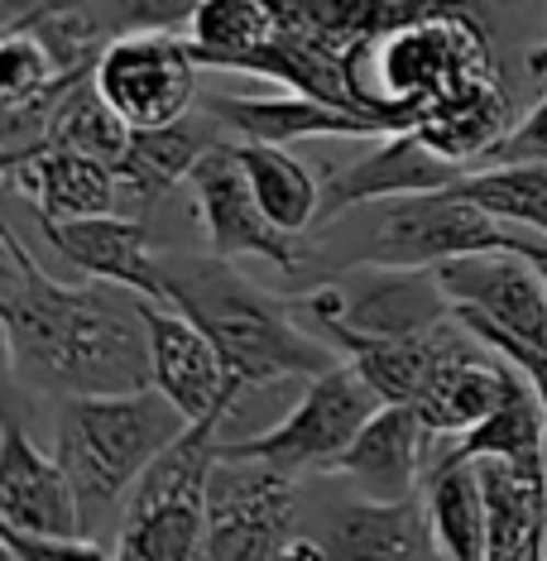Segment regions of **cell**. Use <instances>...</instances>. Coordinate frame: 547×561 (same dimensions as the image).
Returning <instances> with one entry per match:
<instances>
[{"mask_svg":"<svg viewBox=\"0 0 547 561\" xmlns=\"http://www.w3.org/2000/svg\"><path fill=\"white\" fill-rule=\"evenodd\" d=\"M0 322L5 355L24 385L62 399L155 389L139 298L106 284H58L20 236L0 231Z\"/></svg>","mask_w":547,"mask_h":561,"instance_id":"cell-1","label":"cell"},{"mask_svg":"<svg viewBox=\"0 0 547 561\" xmlns=\"http://www.w3.org/2000/svg\"><path fill=\"white\" fill-rule=\"evenodd\" d=\"M159 274L163 302L183 312L221 351L226 369L246 389L278 385V379L312 385L341 365V355L298 317L294 298H274L221 254L159 250Z\"/></svg>","mask_w":547,"mask_h":561,"instance_id":"cell-2","label":"cell"},{"mask_svg":"<svg viewBox=\"0 0 547 561\" xmlns=\"http://www.w3.org/2000/svg\"><path fill=\"white\" fill-rule=\"evenodd\" d=\"M322 254H337L341 270H442L466 254H518V231L476 207L461 183L442 193H413L355 207L322 221Z\"/></svg>","mask_w":547,"mask_h":561,"instance_id":"cell-3","label":"cell"},{"mask_svg":"<svg viewBox=\"0 0 547 561\" xmlns=\"http://www.w3.org/2000/svg\"><path fill=\"white\" fill-rule=\"evenodd\" d=\"M193 427L159 389L101 393V399H62L54 456L68 470L82 514H106L155 470L169 446Z\"/></svg>","mask_w":547,"mask_h":561,"instance_id":"cell-4","label":"cell"},{"mask_svg":"<svg viewBox=\"0 0 547 561\" xmlns=\"http://www.w3.org/2000/svg\"><path fill=\"white\" fill-rule=\"evenodd\" d=\"M231 413L202 417L183 432V442L155 461L135 484L130 518L121 528L116 561H197L207 542V490L221 461V427Z\"/></svg>","mask_w":547,"mask_h":561,"instance_id":"cell-5","label":"cell"},{"mask_svg":"<svg viewBox=\"0 0 547 561\" xmlns=\"http://www.w3.org/2000/svg\"><path fill=\"white\" fill-rule=\"evenodd\" d=\"M379 408H385L379 393L341 360L337 369H327L322 379H312V385L303 389V399L288 408L270 432L231 442L226 456H236V461H260L298 484L308 476H337V466L346 461V451Z\"/></svg>","mask_w":547,"mask_h":561,"instance_id":"cell-6","label":"cell"},{"mask_svg":"<svg viewBox=\"0 0 547 561\" xmlns=\"http://www.w3.org/2000/svg\"><path fill=\"white\" fill-rule=\"evenodd\" d=\"M294 308L312 331L341 327L379 341L428 336L456 317L437 270H341Z\"/></svg>","mask_w":547,"mask_h":561,"instance_id":"cell-7","label":"cell"},{"mask_svg":"<svg viewBox=\"0 0 547 561\" xmlns=\"http://www.w3.org/2000/svg\"><path fill=\"white\" fill-rule=\"evenodd\" d=\"M298 480L221 451L207 490V542L197 561H278L298 533Z\"/></svg>","mask_w":547,"mask_h":561,"instance_id":"cell-8","label":"cell"},{"mask_svg":"<svg viewBox=\"0 0 547 561\" xmlns=\"http://www.w3.org/2000/svg\"><path fill=\"white\" fill-rule=\"evenodd\" d=\"M96 87L130 130H169L197 106V54L183 30L121 34L96 62Z\"/></svg>","mask_w":547,"mask_h":561,"instance_id":"cell-9","label":"cell"},{"mask_svg":"<svg viewBox=\"0 0 547 561\" xmlns=\"http://www.w3.org/2000/svg\"><path fill=\"white\" fill-rule=\"evenodd\" d=\"M456 322L490 351L547 346V278L524 254H466L437 270Z\"/></svg>","mask_w":547,"mask_h":561,"instance_id":"cell-10","label":"cell"},{"mask_svg":"<svg viewBox=\"0 0 547 561\" xmlns=\"http://www.w3.org/2000/svg\"><path fill=\"white\" fill-rule=\"evenodd\" d=\"M193 187V207L207 236V250L221 260H270L284 274L303 270V250L294 245V236H284L278 226H270V216L260 211V202L250 193V178L240 169L236 139L231 145H216L207 159L187 178Z\"/></svg>","mask_w":547,"mask_h":561,"instance_id":"cell-11","label":"cell"},{"mask_svg":"<svg viewBox=\"0 0 547 561\" xmlns=\"http://www.w3.org/2000/svg\"><path fill=\"white\" fill-rule=\"evenodd\" d=\"M139 312H145V331H149V365H155V389L169 399L187 423H202V417L231 413L236 393L246 389L240 379L226 369L221 351L212 346L202 331L187 322L169 302H149L139 298Z\"/></svg>","mask_w":547,"mask_h":561,"instance_id":"cell-12","label":"cell"},{"mask_svg":"<svg viewBox=\"0 0 547 561\" xmlns=\"http://www.w3.org/2000/svg\"><path fill=\"white\" fill-rule=\"evenodd\" d=\"M0 528L30 538H82L87 514L58 456H44L10 417L0 427Z\"/></svg>","mask_w":547,"mask_h":561,"instance_id":"cell-13","label":"cell"},{"mask_svg":"<svg viewBox=\"0 0 547 561\" xmlns=\"http://www.w3.org/2000/svg\"><path fill=\"white\" fill-rule=\"evenodd\" d=\"M470 169L461 163L432 154L413 130L385 135L371 154H361L346 169H337L322 183V221H337L355 207H371V202H389V197H413V193H442L456 187ZM317 221V226H322Z\"/></svg>","mask_w":547,"mask_h":561,"instance_id":"cell-14","label":"cell"},{"mask_svg":"<svg viewBox=\"0 0 547 561\" xmlns=\"http://www.w3.org/2000/svg\"><path fill=\"white\" fill-rule=\"evenodd\" d=\"M44 240L87 284L125 288L130 298L163 302V274H159V245L149 236L145 216H87L68 226H44Z\"/></svg>","mask_w":547,"mask_h":561,"instance_id":"cell-15","label":"cell"},{"mask_svg":"<svg viewBox=\"0 0 547 561\" xmlns=\"http://www.w3.org/2000/svg\"><path fill=\"white\" fill-rule=\"evenodd\" d=\"M428 451H432V432L423 427V417L403 403H385L371 423H365L361 437H355L346 461L337 466V476L346 480L351 494H361V500L403 504V500L423 494Z\"/></svg>","mask_w":547,"mask_h":561,"instance_id":"cell-16","label":"cell"},{"mask_svg":"<svg viewBox=\"0 0 547 561\" xmlns=\"http://www.w3.org/2000/svg\"><path fill=\"white\" fill-rule=\"evenodd\" d=\"M332 561H423L432 557L423 494L403 504H375L361 494L327 500L317 508V528H308Z\"/></svg>","mask_w":547,"mask_h":561,"instance_id":"cell-17","label":"cell"},{"mask_svg":"<svg viewBox=\"0 0 547 561\" xmlns=\"http://www.w3.org/2000/svg\"><path fill=\"white\" fill-rule=\"evenodd\" d=\"M5 163V183L24 193L39 211V226H68L87 216H111L121 197V178L111 163L87 159L78 149H34Z\"/></svg>","mask_w":547,"mask_h":561,"instance_id":"cell-18","label":"cell"},{"mask_svg":"<svg viewBox=\"0 0 547 561\" xmlns=\"http://www.w3.org/2000/svg\"><path fill=\"white\" fill-rule=\"evenodd\" d=\"M514 375H518V365L504 360V355H494L486 341L470 331V346H461L437 375L428 379V389L418 393L413 413L423 417V427L432 437L456 442L500 413V403L509 399V389H514Z\"/></svg>","mask_w":547,"mask_h":561,"instance_id":"cell-19","label":"cell"},{"mask_svg":"<svg viewBox=\"0 0 547 561\" xmlns=\"http://www.w3.org/2000/svg\"><path fill=\"white\" fill-rule=\"evenodd\" d=\"M197 106L212 111L236 145H278V149H288L294 139H322V135L385 139L379 135V125L355 116V111L327 106V101H312V96H298V92H278V96H207V101H197Z\"/></svg>","mask_w":547,"mask_h":561,"instance_id":"cell-20","label":"cell"},{"mask_svg":"<svg viewBox=\"0 0 547 561\" xmlns=\"http://www.w3.org/2000/svg\"><path fill=\"white\" fill-rule=\"evenodd\" d=\"M423 508L432 552L442 561H486L490 557V523H486V484L480 466L456 456L442 437H432L428 476H423Z\"/></svg>","mask_w":547,"mask_h":561,"instance_id":"cell-21","label":"cell"},{"mask_svg":"<svg viewBox=\"0 0 547 561\" xmlns=\"http://www.w3.org/2000/svg\"><path fill=\"white\" fill-rule=\"evenodd\" d=\"M216 145H231V135L202 106L187 121L169 125V130H135L130 154H125V163L116 169L121 193H130L139 202V216L149 221V211H155L178 183H187L193 169Z\"/></svg>","mask_w":547,"mask_h":561,"instance_id":"cell-22","label":"cell"},{"mask_svg":"<svg viewBox=\"0 0 547 561\" xmlns=\"http://www.w3.org/2000/svg\"><path fill=\"white\" fill-rule=\"evenodd\" d=\"M442 442L466 461H504L514 470H528V476H547V413L524 369L514 375V389H509V399L500 403V413L490 423H480L476 432H466L456 442L452 437Z\"/></svg>","mask_w":547,"mask_h":561,"instance_id":"cell-23","label":"cell"},{"mask_svg":"<svg viewBox=\"0 0 547 561\" xmlns=\"http://www.w3.org/2000/svg\"><path fill=\"white\" fill-rule=\"evenodd\" d=\"M486 484V523H490V557L514 561L547 542V476H528L504 461H476Z\"/></svg>","mask_w":547,"mask_h":561,"instance_id":"cell-24","label":"cell"},{"mask_svg":"<svg viewBox=\"0 0 547 561\" xmlns=\"http://www.w3.org/2000/svg\"><path fill=\"white\" fill-rule=\"evenodd\" d=\"M236 154L270 226H278L284 236H303L322 221V178H312L303 159L278 145H236Z\"/></svg>","mask_w":547,"mask_h":561,"instance_id":"cell-25","label":"cell"},{"mask_svg":"<svg viewBox=\"0 0 547 561\" xmlns=\"http://www.w3.org/2000/svg\"><path fill=\"white\" fill-rule=\"evenodd\" d=\"M130 145H135V130L116 116V106L101 96L96 72H92V78L68 82V92L54 101L39 149H78L87 159H101V163H111V169H121Z\"/></svg>","mask_w":547,"mask_h":561,"instance_id":"cell-26","label":"cell"},{"mask_svg":"<svg viewBox=\"0 0 547 561\" xmlns=\"http://www.w3.org/2000/svg\"><path fill=\"white\" fill-rule=\"evenodd\" d=\"M461 193L486 207L509 231L547 240V163H514V169H476L461 178Z\"/></svg>","mask_w":547,"mask_h":561,"instance_id":"cell-27","label":"cell"},{"mask_svg":"<svg viewBox=\"0 0 547 561\" xmlns=\"http://www.w3.org/2000/svg\"><path fill=\"white\" fill-rule=\"evenodd\" d=\"M514 163H547V92L518 116V125L490 149L480 169H514Z\"/></svg>","mask_w":547,"mask_h":561,"instance_id":"cell-28","label":"cell"},{"mask_svg":"<svg viewBox=\"0 0 547 561\" xmlns=\"http://www.w3.org/2000/svg\"><path fill=\"white\" fill-rule=\"evenodd\" d=\"M0 542H5L10 561H116L92 538H30V533L0 528Z\"/></svg>","mask_w":547,"mask_h":561,"instance_id":"cell-29","label":"cell"},{"mask_svg":"<svg viewBox=\"0 0 547 561\" xmlns=\"http://www.w3.org/2000/svg\"><path fill=\"white\" fill-rule=\"evenodd\" d=\"M494 355H504V360H514L524 369L528 385L538 389V399H543V413H547V346H509V351H494Z\"/></svg>","mask_w":547,"mask_h":561,"instance_id":"cell-30","label":"cell"},{"mask_svg":"<svg viewBox=\"0 0 547 561\" xmlns=\"http://www.w3.org/2000/svg\"><path fill=\"white\" fill-rule=\"evenodd\" d=\"M514 561H547V542L533 547V552H524V557H514Z\"/></svg>","mask_w":547,"mask_h":561,"instance_id":"cell-31","label":"cell"},{"mask_svg":"<svg viewBox=\"0 0 547 561\" xmlns=\"http://www.w3.org/2000/svg\"><path fill=\"white\" fill-rule=\"evenodd\" d=\"M423 561H442V557H437V552H432V557H423Z\"/></svg>","mask_w":547,"mask_h":561,"instance_id":"cell-32","label":"cell"}]
</instances>
